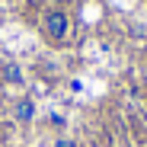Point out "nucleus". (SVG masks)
Wrapping results in <instances>:
<instances>
[{"mask_svg": "<svg viewBox=\"0 0 147 147\" xmlns=\"http://www.w3.org/2000/svg\"><path fill=\"white\" fill-rule=\"evenodd\" d=\"M0 80L10 83V86H22V83H26V77H22V67H19L13 58H3V61H0Z\"/></svg>", "mask_w": 147, "mask_h": 147, "instance_id": "7ed1b4c3", "label": "nucleus"}, {"mask_svg": "<svg viewBox=\"0 0 147 147\" xmlns=\"http://www.w3.org/2000/svg\"><path fill=\"white\" fill-rule=\"evenodd\" d=\"M48 121H51L55 128H64V121H67V118H64L61 112H51V115H48Z\"/></svg>", "mask_w": 147, "mask_h": 147, "instance_id": "39448f33", "label": "nucleus"}, {"mask_svg": "<svg viewBox=\"0 0 147 147\" xmlns=\"http://www.w3.org/2000/svg\"><path fill=\"white\" fill-rule=\"evenodd\" d=\"M67 29H70V19H67L64 10H48L42 16V32H45V38L51 45H61L67 38Z\"/></svg>", "mask_w": 147, "mask_h": 147, "instance_id": "f257e3e1", "label": "nucleus"}, {"mask_svg": "<svg viewBox=\"0 0 147 147\" xmlns=\"http://www.w3.org/2000/svg\"><path fill=\"white\" fill-rule=\"evenodd\" d=\"M51 147H80V144L74 141V138H67V134H61V138H55V141H51Z\"/></svg>", "mask_w": 147, "mask_h": 147, "instance_id": "20e7f679", "label": "nucleus"}, {"mask_svg": "<svg viewBox=\"0 0 147 147\" xmlns=\"http://www.w3.org/2000/svg\"><path fill=\"white\" fill-rule=\"evenodd\" d=\"M35 112H38L35 99H29V96H22V99H16V106H13V121H16V125H32Z\"/></svg>", "mask_w": 147, "mask_h": 147, "instance_id": "f03ea898", "label": "nucleus"}]
</instances>
